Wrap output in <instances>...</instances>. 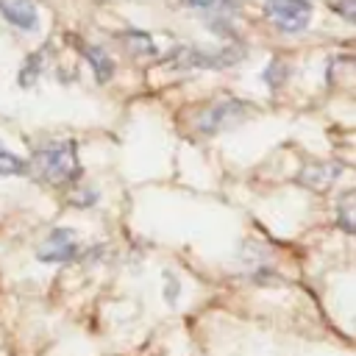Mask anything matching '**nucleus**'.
<instances>
[{
  "label": "nucleus",
  "instance_id": "f257e3e1",
  "mask_svg": "<svg viewBox=\"0 0 356 356\" xmlns=\"http://www.w3.org/2000/svg\"><path fill=\"white\" fill-rule=\"evenodd\" d=\"M31 170L50 186H64L81 178V161L72 142H47L31 156Z\"/></svg>",
  "mask_w": 356,
  "mask_h": 356
},
{
  "label": "nucleus",
  "instance_id": "f03ea898",
  "mask_svg": "<svg viewBox=\"0 0 356 356\" xmlns=\"http://www.w3.org/2000/svg\"><path fill=\"white\" fill-rule=\"evenodd\" d=\"M245 56L242 47L236 44H225V47H217V50H197V47H175L164 61L170 67H178V70H192V67H206V70H225V67H234L239 58Z\"/></svg>",
  "mask_w": 356,
  "mask_h": 356
},
{
  "label": "nucleus",
  "instance_id": "7ed1b4c3",
  "mask_svg": "<svg viewBox=\"0 0 356 356\" xmlns=\"http://www.w3.org/2000/svg\"><path fill=\"white\" fill-rule=\"evenodd\" d=\"M250 111H253L250 103L236 100V97H222V100H214L211 106L203 108V114L197 117V128L203 134H220V131L242 122Z\"/></svg>",
  "mask_w": 356,
  "mask_h": 356
},
{
  "label": "nucleus",
  "instance_id": "20e7f679",
  "mask_svg": "<svg viewBox=\"0 0 356 356\" xmlns=\"http://www.w3.org/2000/svg\"><path fill=\"white\" fill-rule=\"evenodd\" d=\"M264 8L284 33H300L312 22L309 0H267Z\"/></svg>",
  "mask_w": 356,
  "mask_h": 356
},
{
  "label": "nucleus",
  "instance_id": "39448f33",
  "mask_svg": "<svg viewBox=\"0 0 356 356\" xmlns=\"http://www.w3.org/2000/svg\"><path fill=\"white\" fill-rule=\"evenodd\" d=\"M78 256V236L72 228H53L44 242L36 248V259L56 264V261H70Z\"/></svg>",
  "mask_w": 356,
  "mask_h": 356
},
{
  "label": "nucleus",
  "instance_id": "423d86ee",
  "mask_svg": "<svg viewBox=\"0 0 356 356\" xmlns=\"http://www.w3.org/2000/svg\"><path fill=\"white\" fill-rule=\"evenodd\" d=\"M339 172H342V164L339 161H314V164H309V167H303L298 172V184L323 192V189H328L337 181Z\"/></svg>",
  "mask_w": 356,
  "mask_h": 356
},
{
  "label": "nucleus",
  "instance_id": "0eeeda50",
  "mask_svg": "<svg viewBox=\"0 0 356 356\" xmlns=\"http://www.w3.org/2000/svg\"><path fill=\"white\" fill-rule=\"evenodd\" d=\"M0 14L22 31H36L39 25V11L33 0H0Z\"/></svg>",
  "mask_w": 356,
  "mask_h": 356
},
{
  "label": "nucleus",
  "instance_id": "6e6552de",
  "mask_svg": "<svg viewBox=\"0 0 356 356\" xmlns=\"http://www.w3.org/2000/svg\"><path fill=\"white\" fill-rule=\"evenodd\" d=\"M81 53H83V58L89 61V67H92V72H95V78H97L100 83H106V81L114 75V61H111V56H108L100 44H83Z\"/></svg>",
  "mask_w": 356,
  "mask_h": 356
},
{
  "label": "nucleus",
  "instance_id": "1a4fd4ad",
  "mask_svg": "<svg viewBox=\"0 0 356 356\" xmlns=\"http://www.w3.org/2000/svg\"><path fill=\"white\" fill-rule=\"evenodd\" d=\"M42 64H44V50H36V53H31V56L25 58V64H22V70H19V75H17V81H19L22 89H28V86H33V83L39 81Z\"/></svg>",
  "mask_w": 356,
  "mask_h": 356
},
{
  "label": "nucleus",
  "instance_id": "9d476101",
  "mask_svg": "<svg viewBox=\"0 0 356 356\" xmlns=\"http://www.w3.org/2000/svg\"><path fill=\"white\" fill-rule=\"evenodd\" d=\"M125 47L134 53V56H153L156 53V44H153V39L147 36V33H142V31H128L125 33Z\"/></svg>",
  "mask_w": 356,
  "mask_h": 356
},
{
  "label": "nucleus",
  "instance_id": "9b49d317",
  "mask_svg": "<svg viewBox=\"0 0 356 356\" xmlns=\"http://www.w3.org/2000/svg\"><path fill=\"white\" fill-rule=\"evenodd\" d=\"M22 172H28V164L19 156H14L6 145H0V175H22Z\"/></svg>",
  "mask_w": 356,
  "mask_h": 356
},
{
  "label": "nucleus",
  "instance_id": "f8f14e48",
  "mask_svg": "<svg viewBox=\"0 0 356 356\" xmlns=\"http://www.w3.org/2000/svg\"><path fill=\"white\" fill-rule=\"evenodd\" d=\"M337 222L342 225V231L353 234V192H345L337 209Z\"/></svg>",
  "mask_w": 356,
  "mask_h": 356
},
{
  "label": "nucleus",
  "instance_id": "ddd939ff",
  "mask_svg": "<svg viewBox=\"0 0 356 356\" xmlns=\"http://www.w3.org/2000/svg\"><path fill=\"white\" fill-rule=\"evenodd\" d=\"M181 6L186 8H200V11H228V8H236L234 0H178Z\"/></svg>",
  "mask_w": 356,
  "mask_h": 356
},
{
  "label": "nucleus",
  "instance_id": "4468645a",
  "mask_svg": "<svg viewBox=\"0 0 356 356\" xmlns=\"http://www.w3.org/2000/svg\"><path fill=\"white\" fill-rule=\"evenodd\" d=\"M284 75H286V67H284V64H281L278 58H275V61H273V64H270V67L264 70V81H267L270 86H275V89L281 86V81H284Z\"/></svg>",
  "mask_w": 356,
  "mask_h": 356
},
{
  "label": "nucleus",
  "instance_id": "2eb2a0df",
  "mask_svg": "<svg viewBox=\"0 0 356 356\" xmlns=\"http://www.w3.org/2000/svg\"><path fill=\"white\" fill-rule=\"evenodd\" d=\"M178 292H181L178 278L172 273H164V298H167V303H175L178 300Z\"/></svg>",
  "mask_w": 356,
  "mask_h": 356
},
{
  "label": "nucleus",
  "instance_id": "dca6fc26",
  "mask_svg": "<svg viewBox=\"0 0 356 356\" xmlns=\"http://www.w3.org/2000/svg\"><path fill=\"white\" fill-rule=\"evenodd\" d=\"M95 200H97V192H95V189H83V192H78V195L70 197L72 206H92Z\"/></svg>",
  "mask_w": 356,
  "mask_h": 356
},
{
  "label": "nucleus",
  "instance_id": "f3484780",
  "mask_svg": "<svg viewBox=\"0 0 356 356\" xmlns=\"http://www.w3.org/2000/svg\"><path fill=\"white\" fill-rule=\"evenodd\" d=\"M353 3H356V0H334V3H331V8H334V11H339L348 22H353V17H356V14H353Z\"/></svg>",
  "mask_w": 356,
  "mask_h": 356
}]
</instances>
